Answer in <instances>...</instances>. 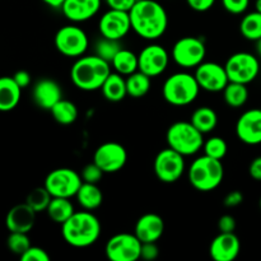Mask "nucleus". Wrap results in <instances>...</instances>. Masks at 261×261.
Returning <instances> with one entry per match:
<instances>
[{
	"instance_id": "nucleus-7",
	"label": "nucleus",
	"mask_w": 261,
	"mask_h": 261,
	"mask_svg": "<svg viewBox=\"0 0 261 261\" xmlns=\"http://www.w3.org/2000/svg\"><path fill=\"white\" fill-rule=\"evenodd\" d=\"M54 43H55L56 50L61 55L66 58L78 59L88 50L89 38L83 28L73 23V24L63 25L60 30H58L54 38Z\"/></svg>"
},
{
	"instance_id": "nucleus-2",
	"label": "nucleus",
	"mask_w": 261,
	"mask_h": 261,
	"mask_svg": "<svg viewBox=\"0 0 261 261\" xmlns=\"http://www.w3.org/2000/svg\"><path fill=\"white\" fill-rule=\"evenodd\" d=\"M101 222L91 211L74 212L73 216L61 224L64 241L76 249L89 247L101 236Z\"/></svg>"
},
{
	"instance_id": "nucleus-33",
	"label": "nucleus",
	"mask_w": 261,
	"mask_h": 261,
	"mask_svg": "<svg viewBox=\"0 0 261 261\" xmlns=\"http://www.w3.org/2000/svg\"><path fill=\"white\" fill-rule=\"evenodd\" d=\"M51 199H53V196L48 193L47 189L45 186H40V188H35L33 190H31V193L25 198V203L36 213H42V212H46Z\"/></svg>"
},
{
	"instance_id": "nucleus-24",
	"label": "nucleus",
	"mask_w": 261,
	"mask_h": 261,
	"mask_svg": "<svg viewBox=\"0 0 261 261\" xmlns=\"http://www.w3.org/2000/svg\"><path fill=\"white\" fill-rule=\"evenodd\" d=\"M102 94L110 102H120L127 96L126 79L124 75L111 71L101 87Z\"/></svg>"
},
{
	"instance_id": "nucleus-46",
	"label": "nucleus",
	"mask_w": 261,
	"mask_h": 261,
	"mask_svg": "<svg viewBox=\"0 0 261 261\" xmlns=\"http://www.w3.org/2000/svg\"><path fill=\"white\" fill-rule=\"evenodd\" d=\"M249 173L255 181H261V155L251 161L249 166Z\"/></svg>"
},
{
	"instance_id": "nucleus-9",
	"label": "nucleus",
	"mask_w": 261,
	"mask_h": 261,
	"mask_svg": "<svg viewBox=\"0 0 261 261\" xmlns=\"http://www.w3.org/2000/svg\"><path fill=\"white\" fill-rule=\"evenodd\" d=\"M83 184L81 173L68 167L53 170L45 178V186L53 198H73Z\"/></svg>"
},
{
	"instance_id": "nucleus-22",
	"label": "nucleus",
	"mask_w": 261,
	"mask_h": 261,
	"mask_svg": "<svg viewBox=\"0 0 261 261\" xmlns=\"http://www.w3.org/2000/svg\"><path fill=\"white\" fill-rule=\"evenodd\" d=\"M134 233L142 242H157L165 233V221L155 213H145L135 223Z\"/></svg>"
},
{
	"instance_id": "nucleus-4",
	"label": "nucleus",
	"mask_w": 261,
	"mask_h": 261,
	"mask_svg": "<svg viewBox=\"0 0 261 261\" xmlns=\"http://www.w3.org/2000/svg\"><path fill=\"white\" fill-rule=\"evenodd\" d=\"M188 178L191 186L201 193L216 190L223 182V163L205 154L195 158L188 170Z\"/></svg>"
},
{
	"instance_id": "nucleus-32",
	"label": "nucleus",
	"mask_w": 261,
	"mask_h": 261,
	"mask_svg": "<svg viewBox=\"0 0 261 261\" xmlns=\"http://www.w3.org/2000/svg\"><path fill=\"white\" fill-rule=\"evenodd\" d=\"M240 32L242 37L249 41H257L261 38V13L255 10L245 14L240 22Z\"/></svg>"
},
{
	"instance_id": "nucleus-1",
	"label": "nucleus",
	"mask_w": 261,
	"mask_h": 261,
	"mask_svg": "<svg viewBox=\"0 0 261 261\" xmlns=\"http://www.w3.org/2000/svg\"><path fill=\"white\" fill-rule=\"evenodd\" d=\"M129 15L132 30L144 40L155 41L167 31L168 14L155 0H137Z\"/></svg>"
},
{
	"instance_id": "nucleus-38",
	"label": "nucleus",
	"mask_w": 261,
	"mask_h": 261,
	"mask_svg": "<svg viewBox=\"0 0 261 261\" xmlns=\"http://www.w3.org/2000/svg\"><path fill=\"white\" fill-rule=\"evenodd\" d=\"M19 257L22 261H50V255L45 250L37 246H31Z\"/></svg>"
},
{
	"instance_id": "nucleus-23",
	"label": "nucleus",
	"mask_w": 261,
	"mask_h": 261,
	"mask_svg": "<svg viewBox=\"0 0 261 261\" xmlns=\"http://www.w3.org/2000/svg\"><path fill=\"white\" fill-rule=\"evenodd\" d=\"M22 96V88L15 83L13 76H0V111L9 112L18 106Z\"/></svg>"
},
{
	"instance_id": "nucleus-27",
	"label": "nucleus",
	"mask_w": 261,
	"mask_h": 261,
	"mask_svg": "<svg viewBox=\"0 0 261 261\" xmlns=\"http://www.w3.org/2000/svg\"><path fill=\"white\" fill-rule=\"evenodd\" d=\"M74 212H75V209H74L73 203L69 198H53L47 209H46L48 218L54 223H58L60 226L73 216Z\"/></svg>"
},
{
	"instance_id": "nucleus-15",
	"label": "nucleus",
	"mask_w": 261,
	"mask_h": 261,
	"mask_svg": "<svg viewBox=\"0 0 261 261\" xmlns=\"http://www.w3.org/2000/svg\"><path fill=\"white\" fill-rule=\"evenodd\" d=\"M170 59V54L162 45L149 43L138 55L139 70L150 78L160 76L168 68Z\"/></svg>"
},
{
	"instance_id": "nucleus-49",
	"label": "nucleus",
	"mask_w": 261,
	"mask_h": 261,
	"mask_svg": "<svg viewBox=\"0 0 261 261\" xmlns=\"http://www.w3.org/2000/svg\"><path fill=\"white\" fill-rule=\"evenodd\" d=\"M255 10L261 13V0H256V2H255Z\"/></svg>"
},
{
	"instance_id": "nucleus-44",
	"label": "nucleus",
	"mask_w": 261,
	"mask_h": 261,
	"mask_svg": "<svg viewBox=\"0 0 261 261\" xmlns=\"http://www.w3.org/2000/svg\"><path fill=\"white\" fill-rule=\"evenodd\" d=\"M189 7L193 10L199 13L206 12V10L212 9L213 5L216 4V0H186Z\"/></svg>"
},
{
	"instance_id": "nucleus-14",
	"label": "nucleus",
	"mask_w": 261,
	"mask_h": 261,
	"mask_svg": "<svg viewBox=\"0 0 261 261\" xmlns=\"http://www.w3.org/2000/svg\"><path fill=\"white\" fill-rule=\"evenodd\" d=\"M194 75L200 88L211 93L223 92L227 84L229 83L224 65L214 63V61H203L200 65L195 68Z\"/></svg>"
},
{
	"instance_id": "nucleus-11",
	"label": "nucleus",
	"mask_w": 261,
	"mask_h": 261,
	"mask_svg": "<svg viewBox=\"0 0 261 261\" xmlns=\"http://www.w3.org/2000/svg\"><path fill=\"white\" fill-rule=\"evenodd\" d=\"M153 170L161 182L173 184L180 180L185 173V157L168 147L155 155Z\"/></svg>"
},
{
	"instance_id": "nucleus-45",
	"label": "nucleus",
	"mask_w": 261,
	"mask_h": 261,
	"mask_svg": "<svg viewBox=\"0 0 261 261\" xmlns=\"http://www.w3.org/2000/svg\"><path fill=\"white\" fill-rule=\"evenodd\" d=\"M13 79H14L15 83H17L22 89L27 88L31 84V81H32V79H31V74L28 73L27 70L15 71V74L13 75Z\"/></svg>"
},
{
	"instance_id": "nucleus-13",
	"label": "nucleus",
	"mask_w": 261,
	"mask_h": 261,
	"mask_svg": "<svg viewBox=\"0 0 261 261\" xmlns=\"http://www.w3.org/2000/svg\"><path fill=\"white\" fill-rule=\"evenodd\" d=\"M93 162L105 173L119 172L126 165L127 152L120 143L106 142L94 150Z\"/></svg>"
},
{
	"instance_id": "nucleus-10",
	"label": "nucleus",
	"mask_w": 261,
	"mask_h": 261,
	"mask_svg": "<svg viewBox=\"0 0 261 261\" xmlns=\"http://www.w3.org/2000/svg\"><path fill=\"white\" fill-rule=\"evenodd\" d=\"M171 55L172 60L181 68H196L203 61H205L206 46L201 38L185 36L176 41Z\"/></svg>"
},
{
	"instance_id": "nucleus-20",
	"label": "nucleus",
	"mask_w": 261,
	"mask_h": 261,
	"mask_svg": "<svg viewBox=\"0 0 261 261\" xmlns=\"http://www.w3.org/2000/svg\"><path fill=\"white\" fill-rule=\"evenodd\" d=\"M36 214L37 213L25 201L22 204H17L8 212L5 226L9 232L28 233L35 227Z\"/></svg>"
},
{
	"instance_id": "nucleus-21",
	"label": "nucleus",
	"mask_w": 261,
	"mask_h": 261,
	"mask_svg": "<svg viewBox=\"0 0 261 261\" xmlns=\"http://www.w3.org/2000/svg\"><path fill=\"white\" fill-rule=\"evenodd\" d=\"M32 97L40 109L50 111L54 105L63 98V91L58 82L50 78H43L33 87Z\"/></svg>"
},
{
	"instance_id": "nucleus-30",
	"label": "nucleus",
	"mask_w": 261,
	"mask_h": 261,
	"mask_svg": "<svg viewBox=\"0 0 261 261\" xmlns=\"http://www.w3.org/2000/svg\"><path fill=\"white\" fill-rule=\"evenodd\" d=\"M51 115H53L54 120L60 125H70L76 121L78 119V107L75 103L69 99L61 98L58 103L53 106L50 110Z\"/></svg>"
},
{
	"instance_id": "nucleus-12",
	"label": "nucleus",
	"mask_w": 261,
	"mask_h": 261,
	"mask_svg": "<svg viewBox=\"0 0 261 261\" xmlns=\"http://www.w3.org/2000/svg\"><path fill=\"white\" fill-rule=\"evenodd\" d=\"M142 241L135 233H117L107 241L105 254L111 261H137L140 259Z\"/></svg>"
},
{
	"instance_id": "nucleus-41",
	"label": "nucleus",
	"mask_w": 261,
	"mask_h": 261,
	"mask_svg": "<svg viewBox=\"0 0 261 261\" xmlns=\"http://www.w3.org/2000/svg\"><path fill=\"white\" fill-rule=\"evenodd\" d=\"M218 229L219 232H224V233L234 232V229H236V219H234V217L229 216V214L222 216L218 221Z\"/></svg>"
},
{
	"instance_id": "nucleus-36",
	"label": "nucleus",
	"mask_w": 261,
	"mask_h": 261,
	"mask_svg": "<svg viewBox=\"0 0 261 261\" xmlns=\"http://www.w3.org/2000/svg\"><path fill=\"white\" fill-rule=\"evenodd\" d=\"M8 249L13 252V254L20 256L24 254L32 245H31V240L28 237V233H23V232H10L7 240Z\"/></svg>"
},
{
	"instance_id": "nucleus-39",
	"label": "nucleus",
	"mask_w": 261,
	"mask_h": 261,
	"mask_svg": "<svg viewBox=\"0 0 261 261\" xmlns=\"http://www.w3.org/2000/svg\"><path fill=\"white\" fill-rule=\"evenodd\" d=\"M222 5L231 14H242L249 8L250 0H222Z\"/></svg>"
},
{
	"instance_id": "nucleus-43",
	"label": "nucleus",
	"mask_w": 261,
	"mask_h": 261,
	"mask_svg": "<svg viewBox=\"0 0 261 261\" xmlns=\"http://www.w3.org/2000/svg\"><path fill=\"white\" fill-rule=\"evenodd\" d=\"M107 7L110 9H117V10H124V12H130L137 0H105Z\"/></svg>"
},
{
	"instance_id": "nucleus-19",
	"label": "nucleus",
	"mask_w": 261,
	"mask_h": 261,
	"mask_svg": "<svg viewBox=\"0 0 261 261\" xmlns=\"http://www.w3.org/2000/svg\"><path fill=\"white\" fill-rule=\"evenodd\" d=\"M101 3L102 0H65L60 9L71 23H83L99 12Z\"/></svg>"
},
{
	"instance_id": "nucleus-40",
	"label": "nucleus",
	"mask_w": 261,
	"mask_h": 261,
	"mask_svg": "<svg viewBox=\"0 0 261 261\" xmlns=\"http://www.w3.org/2000/svg\"><path fill=\"white\" fill-rule=\"evenodd\" d=\"M160 255V249H158L155 242H142V250H140V259L145 261L155 260Z\"/></svg>"
},
{
	"instance_id": "nucleus-29",
	"label": "nucleus",
	"mask_w": 261,
	"mask_h": 261,
	"mask_svg": "<svg viewBox=\"0 0 261 261\" xmlns=\"http://www.w3.org/2000/svg\"><path fill=\"white\" fill-rule=\"evenodd\" d=\"M152 87V78L143 71L137 70L126 76L127 96L133 98H142L149 92Z\"/></svg>"
},
{
	"instance_id": "nucleus-35",
	"label": "nucleus",
	"mask_w": 261,
	"mask_h": 261,
	"mask_svg": "<svg viewBox=\"0 0 261 261\" xmlns=\"http://www.w3.org/2000/svg\"><path fill=\"white\" fill-rule=\"evenodd\" d=\"M121 48L122 47L120 46V41L102 37L101 40L96 43L94 53H96L97 56H99V58H102L103 60L109 61V63L111 64L112 59L115 58V55H116Z\"/></svg>"
},
{
	"instance_id": "nucleus-5",
	"label": "nucleus",
	"mask_w": 261,
	"mask_h": 261,
	"mask_svg": "<svg viewBox=\"0 0 261 261\" xmlns=\"http://www.w3.org/2000/svg\"><path fill=\"white\" fill-rule=\"evenodd\" d=\"M200 89L194 74L177 71L166 79L162 87V94L167 103L182 107L193 103L198 98Z\"/></svg>"
},
{
	"instance_id": "nucleus-31",
	"label": "nucleus",
	"mask_w": 261,
	"mask_h": 261,
	"mask_svg": "<svg viewBox=\"0 0 261 261\" xmlns=\"http://www.w3.org/2000/svg\"><path fill=\"white\" fill-rule=\"evenodd\" d=\"M223 98L224 102L229 107L233 109H240L244 106L249 99V89L247 84L236 83V82H229L223 89Z\"/></svg>"
},
{
	"instance_id": "nucleus-17",
	"label": "nucleus",
	"mask_w": 261,
	"mask_h": 261,
	"mask_svg": "<svg viewBox=\"0 0 261 261\" xmlns=\"http://www.w3.org/2000/svg\"><path fill=\"white\" fill-rule=\"evenodd\" d=\"M236 135L247 145L261 144V109H250L236 122Z\"/></svg>"
},
{
	"instance_id": "nucleus-42",
	"label": "nucleus",
	"mask_w": 261,
	"mask_h": 261,
	"mask_svg": "<svg viewBox=\"0 0 261 261\" xmlns=\"http://www.w3.org/2000/svg\"><path fill=\"white\" fill-rule=\"evenodd\" d=\"M242 201H244V194L239 190H234L224 196L223 205L227 208H234V206H239Z\"/></svg>"
},
{
	"instance_id": "nucleus-3",
	"label": "nucleus",
	"mask_w": 261,
	"mask_h": 261,
	"mask_svg": "<svg viewBox=\"0 0 261 261\" xmlns=\"http://www.w3.org/2000/svg\"><path fill=\"white\" fill-rule=\"evenodd\" d=\"M111 73V64L94 55H83L75 60L70 69V78L81 91L93 92L101 89L102 84Z\"/></svg>"
},
{
	"instance_id": "nucleus-6",
	"label": "nucleus",
	"mask_w": 261,
	"mask_h": 261,
	"mask_svg": "<svg viewBox=\"0 0 261 261\" xmlns=\"http://www.w3.org/2000/svg\"><path fill=\"white\" fill-rule=\"evenodd\" d=\"M166 140L173 150L184 157H190L203 149L204 134L190 121H176L167 129Z\"/></svg>"
},
{
	"instance_id": "nucleus-37",
	"label": "nucleus",
	"mask_w": 261,
	"mask_h": 261,
	"mask_svg": "<svg viewBox=\"0 0 261 261\" xmlns=\"http://www.w3.org/2000/svg\"><path fill=\"white\" fill-rule=\"evenodd\" d=\"M105 172L96 165L94 162L88 163L83 167L82 170L81 176H82V180L83 182H89V184H98L99 181L102 180L103 177Z\"/></svg>"
},
{
	"instance_id": "nucleus-50",
	"label": "nucleus",
	"mask_w": 261,
	"mask_h": 261,
	"mask_svg": "<svg viewBox=\"0 0 261 261\" xmlns=\"http://www.w3.org/2000/svg\"><path fill=\"white\" fill-rule=\"evenodd\" d=\"M259 206H260V211H261V198L259 199Z\"/></svg>"
},
{
	"instance_id": "nucleus-18",
	"label": "nucleus",
	"mask_w": 261,
	"mask_h": 261,
	"mask_svg": "<svg viewBox=\"0 0 261 261\" xmlns=\"http://www.w3.org/2000/svg\"><path fill=\"white\" fill-rule=\"evenodd\" d=\"M241 251V242L234 232H219L209 246V255L214 261H233Z\"/></svg>"
},
{
	"instance_id": "nucleus-26",
	"label": "nucleus",
	"mask_w": 261,
	"mask_h": 261,
	"mask_svg": "<svg viewBox=\"0 0 261 261\" xmlns=\"http://www.w3.org/2000/svg\"><path fill=\"white\" fill-rule=\"evenodd\" d=\"M190 122L203 134H209L213 132L218 125V115L212 107L201 106L198 107L191 114Z\"/></svg>"
},
{
	"instance_id": "nucleus-8",
	"label": "nucleus",
	"mask_w": 261,
	"mask_h": 261,
	"mask_svg": "<svg viewBox=\"0 0 261 261\" xmlns=\"http://www.w3.org/2000/svg\"><path fill=\"white\" fill-rule=\"evenodd\" d=\"M224 68H226L229 82L250 84L259 75L260 61L254 54L240 51V53L232 54L227 59Z\"/></svg>"
},
{
	"instance_id": "nucleus-16",
	"label": "nucleus",
	"mask_w": 261,
	"mask_h": 261,
	"mask_svg": "<svg viewBox=\"0 0 261 261\" xmlns=\"http://www.w3.org/2000/svg\"><path fill=\"white\" fill-rule=\"evenodd\" d=\"M98 30L102 37L116 41L122 40L132 30L129 12L109 9L99 18Z\"/></svg>"
},
{
	"instance_id": "nucleus-48",
	"label": "nucleus",
	"mask_w": 261,
	"mask_h": 261,
	"mask_svg": "<svg viewBox=\"0 0 261 261\" xmlns=\"http://www.w3.org/2000/svg\"><path fill=\"white\" fill-rule=\"evenodd\" d=\"M256 42V46H255V48H256V54L259 58H261V38H259L257 41H255Z\"/></svg>"
},
{
	"instance_id": "nucleus-25",
	"label": "nucleus",
	"mask_w": 261,
	"mask_h": 261,
	"mask_svg": "<svg viewBox=\"0 0 261 261\" xmlns=\"http://www.w3.org/2000/svg\"><path fill=\"white\" fill-rule=\"evenodd\" d=\"M76 201L84 211H96L102 205L103 194L97 184L83 182L75 195Z\"/></svg>"
},
{
	"instance_id": "nucleus-34",
	"label": "nucleus",
	"mask_w": 261,
	"mask_h": 261,
	"mask_svg": "<svg viewBox=\"0 0 261 261\" xmlns=\"http://www.w3.org/2000/svg\"><path fill=\"white\" fill-rule=\"evenodd\" d=\"M204 154L208 157L216 158V160H223L228 152L227 142L221 137H211L209 139L204 140L203 144Z\"/></svg>"
},
{
	"instance_id": "nucleus-47",
	"label": "nucleus",
	"mask_w": 261,
	"mask_h": 261,
	"mask_svg": "<svg viewBox=\"0 0 261 261\" xmlns=\"http://www.w3.org/2000/svg\"><path fill=\"white\" fill-rule=\"evenodd\" d=\"M43 3H45L46 5H48V7L54 8V9H60L61 5H63V3L65 2V0H42Z\"/></svg>"
},
{
	"instance_id": "nucleus-28",
	"label": "nucleus",
	"mask_w": 261,
	"mask_h": 261,
	"mask_svg": "<svg viewBox=\"0 0 261 261\" xmlns=\"http://www.w3.org/2000/svg\"><path fill=\"white\" fill-rule=\"evenodd\" d=\"M111 66L116 73L121 75L127 76L130 74L139 70V61H138V55H135L132 50L127 48H121L119 53L112 59Z\"/></svg>"
}]
</instances>
